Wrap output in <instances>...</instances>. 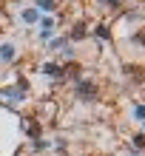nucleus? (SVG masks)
I'll return each mask as SVG.
<instances>
[{
  "mask_svg": "<svg viewBox=\"0 0 145 156\" xmlns=\"http://www.w3.org/2000/svg\"><path fill=\"white\" fill-rule=\"evenodd\" d=\"M0 57H3V60H12V57H14V48H12L9 43H6V45H0Z\"/></svg>",
  "mask_w": 145,
  "mask_h": 156,
  "instance_id": "obj_1",
  "label": "nucleus"
},
{
  "mask_svg": "<svg viewBox=\"0 0 145 156\" xmlns=\"http://www.w3.org/2000/svg\"><path fill=\"white\" fill-rule=\"evenodd\" d=\"M23 20L26 23H37L40 17H37V12H31V9H29V12H23Z\"/></svg>",
  "mask_w": 145,
  "mask_h": 156,
  "instance_id": "obj_2",
  "label": "nucleus"
},
{
  "mask_svg": "<svg viewBox=\"0 0 145 156\" xmlns=\"http://www.w3.org/2000/svg\"><path fill=\"white\" fill-rule=\"evenodd\" d=\"M37 3H40V9H46V12L54 9V0H37Z\"/></svg>",
  "mask_w": 145,
  "mask_h": 156,
  "instance_id": "obj_3",
  "label": "nucleus"
},
{
  "mask_svg": "<svg viewBox=\"0 0 145 156\" xmlns=\"http://www.w3.org/2000/svg\"><path fill=\"white\" fill-rule=\"evenodd\" d=\"M137 116H140V119H145V108H137Z\"/></svg>",
  "mask_w": 145,
  "mask_h": 156,
  "instance_id": "obj_4",
  "label": "nucleus"
}]
</instances>
